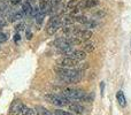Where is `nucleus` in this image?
Segmentation results:
<instances>
[{
	"instance_id": "f257e3e1",
	"label": "nucleus",
	"mask_w": 131,
	"mask_h": 115,
	"mask_svg": "<svg viewBox=\"0 0 131 115\" xmlns=\"http://www.w3.org/2000/svg\"><path fill=\"white\" fill-rule=\"evenodd\" d=\"M55 72L58 74V76L64 81L66 83L69 84H75L78 83L82 78V71L79 69H74V68H63V67H57L54 68Z\"/></svg>"
},
{
	"instance_id": "f03ea898",
	"label": "nucleus",
	"mask_w": 131,
	"mask_h": 115,
	"mask_svg": "<svg viewBox=\"0 0 131 115\" xmlns=\"http://www.w3.org/2000/svg\"><path fill=\"white\" fill-rule=\"evenodd\" d=\"M62 96L68 100L69 102L71 101H90L91 98L83 92L82 90H76V89H66L63 92L61 93Z\"/></svg>"
},
{
	"instance_id": "7ed1b4c3",
	"label": "nucleus",
	"mask_w": 131,
	"mask_h": 115,
	"mask_svg": "<svg viewBox=\"0 0 131 115\" xmlns=\"http://www.w3.org/2000/svg\"><path fill=\"white\" fill-rule=\"evenodd\" d=\"M61 27H62V17L59 15H54L50 18V21H48L47 25H46V28H45V31L48 36H52V35H54Z\"/></svg>"
},
{
	"instance_id": "20e7f679",
	"label": "nucleus",
	"mask_w": 131,
	"mask_h": 115,
	"mask_svg": "<svg viewBox=\"0 0 131 115\" xmlns=\"http://www.w3.org/2000/svg\"><path fill=\"white\" fill-rule=\"evenodd\" d=\"M45 99L47 100L50 104L54 105V106H58V107H63L66 105L69 104L67 99L63 97V96L60 93V95H55V93H47L45 96Z\"/></svg>"
},
{
	"instance_id": "39448f33",
	"label": "nucleus",
	"mask_w": 131,
	"mask_h": 115,
	"mask_svg": "<svg viewBox=\"0 0 131 115\" xmlns=\"http://www.w3.org/2000/svg\"><path fill=\"white\" fill-rule=\"evenodd\" d=\"M77 65H78V61L69 57H64L58 61V66L59 67H63V68H74Z\"/></svg>"
},
{
	"instance_id": "423d86ee",
	"label": "nucleus",
	"mask_w": 131,
	"mask_h": 115,
	"mask_svg": "<svg viewBox=\"0 0 131 115\" xmlns=\"http://www.w3.org/2000/svg\"><path fill=\"white\" fill-rule=\"evenodd\" d=\"M25 105L23 104L21 100H14L13 102H12L10 107H9V113L12 115H17V114H21V112H22L23 107H24Z\"/></svg>"
},
{
	"instance_id": "0eeeda50",
	"label": "nucleus",
	"mask_w": 131,
	"mask_h": 115,
	"mask_svg": "<svg viewBox=\"0 0 131 115\" xmlns=\"http://www.w3.org/2000/svg\"><path fill=\"white\" fill-rule=\"evenodd\" d=\"M72 35H74V37H77V38L81 39H90L93 34L90 29H75Z\"/></svg>"
},
{
	"instance_id": "6e6552de",
	"label": "nucleus",
	"mask_w": 131,
	"mask_h": 115,
	"mask_svg": "<svg viewBox=\"0 0 131 115\" xmlns=\"http://www.w3.org/2000/svg\"><path fill=\"white\" fill-rule=\"evenodd\" d=\"M99 5V0H81L78 1V9H90Z\"/></svg>"
},
{
	"instance_id": "1a4fd4ad",
	"label": "nucleus",
	"mask_w": 131,
	"mask_h": 115,
	"mask_svg": "<svg viewBox=\"0 0 131 115\" xmlns=\"http://www.w3.org/2000/svg\"><path fill=\"white\" fill-rule=\"evenodd\" d=\"M67 57L71 58V59H75L79 62V61L84 60L86 58V53L84 52L83 50H71L69 53L67 54Z\"/></svg>"
},
{
	"instance_id": "9d476101",
	"label": "nucleus",
	"mask_w": 131,
	"mask_h": 115,
	"mask_svg": "<svg viewBox=\"0 0 131 115\" xmlns=\"http://www.w3.org/2000/svg\"><path fill=\"white\" fill-rule=\"evenodd\" d=\"M68 106H69V109L72 112V113H76V114H79V115L85 113V108H84V106H82V105L77 101L69 102Z\"/></svg>"
},
{
	"instance_id": "9b49d317",
	"label": "nucleus",
	"mask_w": 131,
	"mask_h": 115,
	"mask_svg": "<svg viewBox=\"0 0 131 115\" xmlns=\"http://www.w3.org/2000/svg\"><path fill=\"white\" fill-rule=\"evenodd\" d=\"M116 99H117V102L120 104L121 107H125V106H127V99H125L124 92H123L122 90L117 91V93H116Z\"/></svg>"
},
{
	"instance_id": "f8f14e48",
	"label": "nucleus",
	"mask_w": 131,
	"mask_h": 115,
	"mask_svg": "<svg viewBox=\"0 0 131 115\" xmlns=\"http://www.w3.org/2000/svg\"><path fill=\"white\" fill-rule=\"evenodd\" d=\"M22 12L24 14V16H30L31 15V12H32V6L29 1H24L22 5Z\"/></svg>"
},
{
	"instance_id": "ddd939ff",
	"label": "nucleus",
	"mask_w": 131,
	"mask_h": 115,
	"mask_svg": "<svg viewBox=\"0 0 131 115\" xmlns=\"http://www.w3.org/2000/svg\"><path fill=\"white\" fill-rule=\"evenodd\" d=\"M76 22L75 21V16H72V15H66L64 17H62V25L63 27H67V25H72L74 23Z\"/></svg>"
},
{
	"instance_id": "4468645a",
	"label": "nucleus",
	"mask_w": 131,
	"mask_h": 115,
	"mask_svg": "<svg viewBox=\"0 0 131 115\" xmlns=\"http://www.w3.org/2000/svg\"><path fill=\"white\" fill-rule=\"evenodd\" d=\"M35 111H36L37 115H53L48 109H46L45 107H43V106H36L35 107Z\"/></svg>"
},
{
	"instance_id": "2eb2a0df",
	"label": "nucleus",
	"mask_w": 131,
	"mask_h": 115,
	"mask_svg": "<svg viewBox=\"0 0 131 115\" xmlns=\"http://www.w3.org/2000/svg\"><path fill=\"white\" fill-rule=\"evenodd\" d=\"M46 16V14L44 13V12H40V9H39V13L37 14V16L35 17V20H36V23L38 25H40L41 23H43V21H44V17Z\"/></svg>"
},
{
	"instance_id": "dca6fc26",
	"label": "nucleus",
	"mask_w": 131,
	"mask_h": 115,
	"mask_svg": "<svg viewBox=\"0 0 131 115\" xmlns=\"http://www.w3.org/2000/svg\"><path fill=\"white\" fill-rule=\"evenodd\" d=\"M23 17H24V14H23L22 11H20V12H16V13H14L13 15H12V18H10V20L13 21V22H15V21L22 20Z\"/></svg>"
},
{
	"instance_id": "f3484780",
	"label": "nucleus",
	"mask_w": 131,
	"mask_h": 115,
	"mask_svg": "<svg viewBox=\"0 0 131 115\" xmlns=\"http://www.w3.org/2000/svg\"><path fill=\"white\" fill-rule=\"evenodd\" d=\"M21 114H22V115H37L35 109L29 108V107H27V106L23 107V109H22V112H21Z\"/></svg>"
},
{
	"instance_id": "a211bd4d",
	"label": "nucleus",
	"mask_w": 131,
	"mask_h": 115,
	"mask_svg": "<svg viewBox=\"0 0 131 115\" xmlns=\"http://www.w3.org/2000/svg\"><path fill=\"white\" fill-rule=\"evenodd\" d=\"M83 51L85 53H90L92 51H94V45L92 43H86L83 45Z\"/></svg>"
},
{
	"instance_id": "6ab92c4d",
	"label": "nucleus",
	"mask_w": 131,
	"mask_h": 115,
	"mask_svg": "<svg viewBox=\"0 0 131 115\" xmlns=\"http://www.w3.org/2000/svg\"><path fill=\"white\" fill-rule=\"evenodd\" d=\"M84 27H86L88 29H92V28H95V27H97V22L90 18V20H89L88 22H86L85 24H84Z\"/></svg>"
},
{
	"instance_id": "aec40b11",
	"label": "nucleus",
	"mask_w": 131,
	"mask_h": 115,
	"mask_svg": "<svg viewBox=\"0 0 131 115\" xmlns=\"http://www.w3.org/2000/svg\"><path fill=\"white\" fill-rule=\"evenodd\" d=\"M54 115H74L70 112H66V111H61V109H57L54 111Z\"/></svg>"
},
{
	"instance_id": "412c9836",
	"label": "nucleus",
	"mask_w": 131,
	"mask_h": 115,
	"mask_svg": "<svg viewBox=\"0 0 131 115\" xmlns=\"http://www.w3.org/2000/svg\"><path fill=\"white\" fill-rule=\"evenodd\" d=\"M6 40H7V36H6V34H4V32L0 31V43H5Z\"/></svg>"
},
{
	"instance_id": "4be33fe9",
	"label": "nucleus",
	"mask_w": 131,
	"mask_h": 115,
	"mask_svg": "<svg viewBox=\"0 0 131 115\" xmlns=\"http://www.w3.org/2000/svg\"><path fill=\"white\" fill-rule=\"evenodd\" d=\"M15 30L16 31H21V30H24V23H20V24H17L16 25V28H15Z\"/></svg>"
},
{
	"instance_id": "5701e85b",
	"label": "nucleus",
	"mask_w": 131,
	"mask_h": 115,
	"mask_svg": "<svg viewBox=\"0 0 131 115\" xmlns=\"http://www.w3.org/2000/svg\"><path fill=\"white\" fill-rule=\"evenodd\" d=\"M9 1H10L13 5H18L22 2V0H9Z\"/></svg>"
},
{
	"instance_id": "b1692460",
	"label": "nucleus",
	"mask_w": 131,
	"mask_h": 115,
	"mask_svg": "<svg viewBox=\"0 0 131 115\" xmlns=\"http://www.w3.org/2000/svg\"><path fill=\"white\" fill-rule=\"evenodd\" d=\"M20 39H21V36H20V34L17 32V34H16L15 36H14V40H15V41H18Z\"/></svg>"
},
{
	"instance_id": "393cba45",
	"label": "nucleus",
	"mask_w": 131,
	"mask_h": 115,
	"mask_svg": "<svg viewBox=\"0 0 131 115\" xmlns=\"http://www.w3.org/2000/svg\"><path fill=\"white\" fill-rule=\"evenodd\" d=\"M31 37H32L31 31H30V30H27V38L28 39H31Z\"/></svg>"
},
{
	"instance_id": "a878e982",
	"label": "nucleus",
	"mask_w": 131,
	"mask_h": 115,
	"mask_svg": "<svg viewBox=\"0 0 131 115\" xmlns=\"http://www.w3.org/2000/svg\"><path fill=\"white\" fill-rule=\"evenodd\" d=\"M104 86H105V83H104V82H101V84H100V90H101V95H104Z\"/></svg>"
},
{
	"instance_id": "bb28decb",
	"label": "nucleus",
	"mask_w": 131,
	"mask_h": 115,
	"mask_svg": "<svg viewBox=\"0 0 131 115\" xmlns=\"http://www.w3.org/2000/svg\"><path fill=\"white\" fill-rule=\"evenodd\" d=\"M1 29H2V23L0 22V30H1Z\"/></svg>"
}]
</instances>
